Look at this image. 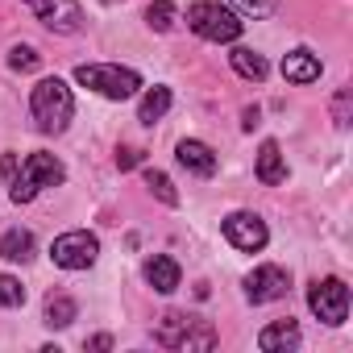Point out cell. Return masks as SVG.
I'll return each instance as SVG.
<instances>
[{
  "mask_svg": "<svg viewBox=\"0 0 353 353\" xmlns=\"http://www.w3.org/2000/svg\"><path fill=\"white\" fill-rule=\"evenodd\" d=\"M0 258L5 262H30L34 258V233L30 229H9L0 237Z\"/></svg>",
  "mask_w": 353,
  "mask_h": 353,
  "instance_id": "cell-16",
  "label": "cell"
},
{
  "mask_svg": "<svg viewBox=\"0 0 353 353\" xmlns=\"http://www.w3.org/2000/svg\"><path fill=\"white\" fill-rule=\"evenodd\" d=\"M336 125H349V92L336 96Z\"/></svg>",
  "mask_w": 353,
  "mask_h": 353,
  "instance_id": "cell-26",
  "label": "cell"
},
{
  "mask_svg": "<svg viewBox=\"0 0 353 353\" xmlns=\"http://www.w3.org/2000/svg\"><path fill=\"white\" fill-rule=\"evenodd\" d=\"M137 162H141V150H121V154H117V166H121V170H129V166H137Z\"/></svg>",
  "mask_w": 353,
  "mask_h": 353,
  "instance_id": "cell-25",
  "label": "cell"
},
{
  "mask_svg": "<svg viewBox=\"0 0 353 353\" xmlns=\"http://www.w3.org/2000/svg\"><path fill=\"white\" fill-rule=\"evenodd\" d=\"M233 67H237V75H245V79H254V83H262L266 75H270V67H266V59L258 54V50H250V46H237L233 54Z\"/></svg>",
  "mask_w": 353,
  "mask_h": 353,
  "instance_id": "cell-17",
  "label": "cell"
},
{
  "mask_svg": "<svg viewBox=\"0 0 353 353\" xmlns=\"http://www.w3.org/2000/svg\"><path fill=\"white\" fill-rule=\"evenodd\" d=\"M145 188H150V192H154V196H158L162 204H170V208L179 204V192L170 188V179H166L162 170H145Z\"/></svg>",
  "mask_w": 353,
  "mask_h": 353,
  "instance_id": "cell-22",
  "label": "cell"
},
{
  "mask_svg": "<svg viewBox=\"0 0 353 353\" xmlns=\"http://www.w3.org/2000/svg\"><path fill=\"white\" fill-rule=\"evenodd\" d=\"M34 9V17L50 30V34H79L83 30V9L79 0H21Z\"/></svg>",
  "mask_w": 353,
  "mask_h": 353,
  "instance_id": "cell-6",
  "label": "cell"
},
{
  "mask_svg": "<svg viewBox=\"0 0 353 353\" xmlns=\"http://www.w3.org/2000/svg\"><path fill=\"white\" fill-rule=\"evenodd\" d=\"M274 9H279V0H233V13L237 17H254V21L274 17Z\"/></svg>",
  "mask_w": 353,
  "mask_h": 353,
  "instance_id": "cell-21",
  "label": "cell"
},
{
  "mask_svg": "<svg viewBox=\"0 0 353 353\" xmlns=\"http://www.w3.org/2000/svg\"><path fill=\"white\" fill-rule=\"evenodd\" d=\"M75 299L71 295H63V291H54V295H46V324L50 328H67L71 320H75Z\"/></svg>",
  "mask_w": 353,
  "mask_h": 353,
  "instance_id": "cell-19",
  "label": "cell"
},
{
  "mask_svg": "<svg viewBox=\"0 0 353 353\" xmlns=\"http://www.w3.org/2000/svg\"><path fill=\"white\" fill-rule=\"evenodd\" d=\"M0 303H5V307H21L26 303V287L13 274H0Z\"/></svg>",
  "mask_w": 353,
  "mask_h": 353,
  "instance_id": "cell-24",
  "label": "cell"
},
{
  "mask_svg": "<svg viewBox=\"0 0 353 353\" xmlns=\"http://www.w3.org/2000/svg\"><path fill=\"white\" fill-rule=\"evenodd\" d=\"M225 237H229V245H237L241 254H258L262 245H266V221L262 216H254V212H233V216H225Z\"/></svg>",
  "mask_w": 353,
  "mask_h": 353,
  "instance_id": "cell-8",
  "label": "cell"
},
{
  "mask_svg": "<svg viewBox=\"0 0 353 353\" xmlns=\"http://www.w3.org/2000/svg\"><path fill=\"white\" fill-rule=\"evenodd\" d=\"M38 63H42V54H38L34 46H26V42L9 50V67H13V71H38Z\"/></svg>",
  "mask_w": 353,
  "mask_h": 353,
  "instance_id": "cell-23",
  "label": "cell"
},
{
  "mask_svg": "<svg viewBox=\"0 0 353 353\" xmlns=\"http://www.w3.org/2000/svg\"><path fill=\"white\" fill-rule=\"evenodd\" d=\"M307 303H312V312L324 324H345V316H349V287L341 279H324V283H316L307 291Z\"/></svg>",
  "mask_w": 353,
  "mask_h": 353,
  "instance_id": "cell-7",
  "label": "cell"
},
{
  "mask_svg": "<svg viewBox=\"0 0 353 353\" xmlns=\"http://www.w3.org/2000/svg\"><path fill=\"white\" fill-rule=\"evenodd\" d=\"M192 324H196V316H188V312H166V316H162V324H158V332H154V341H158V345H166V349H183V345H188Z\"/></svg>",
  "mask_w": 353,
  "mask_h": 353,
  "instance_id": "cell-12",
  "label": "cell"
},
{
  "mask_svg": "<svg viewBox=\"0 0 353 353\" xmlns=\"http://www.w3.org/2000/svg\"><path fill=\"white\" fill-rule=\"evenodd\" d=\"M287 287H291V279H287L283 266H258L254 274H245V295H250V303H274V299L287 295Z\"/></svg>",
  "mask_w": 353,
  "mask_h": 353,
  "instance_id": "cell-9",
  "label": "cell"
},
{
  "mask_svg": "<svg viewBox=\"0 0 353 353\" xmlns=\"http://www.w3.org/2000/svg\"><path fill=\"white\" fill-rule=\"evenodd\" d=\"M145 21H150V30L166 34L174 26V0H154V5L145 9Z\"/></svg>",
  "mask_w": 353,
  "mask_h": 353,
  "instance_id": "cell-20",
  "label": "cell"
},
{
  "mask_svg": "<svg viewBox=\"0 0 353 353\" xmlns=\"http://www.w3.org/2000/svg\"><path fill=\"white\" fill-rule=\"evenodd\" d=\"M179 279H183L179 262H174V258H166V254H154V258L145 262V283H150L154 291H162V295L179 291Z\"/></svg>",
  "mask_w": 353,
  "mask_h": 353,
  "instance_id": "cell-10",
  "label": "cell"
},
{
  "mask_svg": "<svg viewBox=\"0 0 353 353\" xmlns=\"http://www.w3.org/2000/svg\"><path fill=\"white\" fill-rule=\"evenodd\" d=\"M188 26H192V34H200L208 42H237L241 38V17L225 5H212V0H200V5L188 9Z\"/></svg>",
  "mask_w": 353,
  "mask_h": 353,
  "instance_id": "cell-4",
  "label": "cell"
},
{
  "mask_svg": "<svg viewBox=\"0 0 353 353\" xmlns=\"http://www.w3.org/2000/svg\"><path fill=\"white\" fill-rule=\"evenodd\" d=\"M258 179H262L266 188H279V183L287 179V162H283L279 141H262V150H258Z\"/></svg>",
  "mask_w": 353,
  "mask_h": 353,
  "instance_id": "cell-15",
  "label": "cell"
},
{
  "mask_svg": "<svg viewBox=\"0 0 353 353\" xmlns=\"http://www.w3.org/2000/svg\"><path fill=\"white\" fill-rule=\"evenodd\" d=\"M258 349H266V353H287V349H299V328H295V320H274L270 328H262Z\"/></svg>",
  "mask_w": 353,
  "mask_h": 353,
  "instance_id": "cell-14",
  "label": "cell"
},
{
  "mask_svg": "<svg viewBox=\"0 0 353 353\" xmlns=\"http://www.w3.org/2000/svg\"><path fill=\"white\" fill-rule=\"evenodd\" d=\"M75 79L92 92H100L104 100H129L141 88V75L129 67H117V63H83L75 71Z\"/></svg>",
  "mask_w": 353,
  "mask_h": 353,
  "instance_id": "cell-3",
  "label": "cell"
},
{
  "mask_svg": "<svg viewBox=\"0 0 353 353\" xmlns=\"http://www.w3.org/2000/svg\"><path fill=\"white\" fill-rule=\"evenodd\" d=\"M283 79L287 83H316L320 79V59L312 50H291L283 59Z\"/></svg>",
  "mask_w": 353,
  "mask_h": 353,
  "instance_id": "cell-13",
  "label": "cell"
},
{
  "mask_svg": "<svg viewBox=\"0 0 353 353\" xmlns=\"http://www.w3.org/2000/svg\"><path fill=\"white\" fill-rule=\"evenodd\" d=\"M63 179H67V170H63V162L54 154H30L21 162V170L9 179V200L13 204H30L42 188H59Z\"/></svg>",
  "mask_w": 353,
  "mask_h": 353,
  "instance_id": "cell-1",
  "label": "cell"
},
{
  "mask_svg": "<svg viewBox=\"0 0 353 353\" xmlns=\"http://www.w3.org/2000/svg\"><path fill=\"white\" fill-rule=\"evenodd\" d=\"M30 112L38 121L42 133H63L71 112H75V100H71V88L63 79H42L30 96Z\"/></svg>",
  "mask_w": 353,
  "mask_h": 353,
  "instance_id": "cell-2",
  "label": "cell"
},
{
  "mask_svg": "<svg viewBox=\"0 0 353 353\" xmlns=\"http://www.w3.org/2000/svg\"><path fill=\"white\" fill-rule=\"evenodd\" d=\"M96 254H100V241H96L88 229H71V233H63V237L50 245V258H54V266H63V270H88V266L96 262Z\"/></svg>",
  "mask_w": 353,
  "mask_h": 353,
  "instance_id": "cell-5",
  "label": "cell"
},
{
  "mask_svg": "<svg viewBox=\"0 0 353 353\" xmlns=\"http://www.w3.org/2000/svg\"><path fill=\"white\" fill-rule=\"evenodd\" d=\"M166 108H170V88H150V92L141 96L137 121H141V125H154V121H162V117H166Z\"/></svg>",
  "mask_w": 353,
  "mask_h": 353,
  "instance_id": "cell-18",
  "label": "cell"
},
{
  "mask_svg": "<svg viewBox=\"0 0 353 353\" xmlns=\"http://www.w3.org/2000/svg\"><path fill=\"white\" fill-rule=\"evenodd\" d=\"M179 166H188L192 174H200V179H208V174H216V154L204 145V141H196V137H188V141H179Z\"/></svg>",
  "mask_w": 353,
  "mask_h": 353,
  "instance_id": "cell-11",
  "label": "cell"
}]
</instances>
